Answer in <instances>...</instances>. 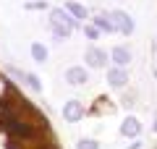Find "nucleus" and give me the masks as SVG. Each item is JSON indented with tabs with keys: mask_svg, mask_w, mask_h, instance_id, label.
I'll return each mask as SVG.
<instances>
[{
	"mask_svg": "<svg viewBox=\"0 0 157 149\" xmlns=\"http://www.w3.org/2000/svg\"><path fill=\"white\" fill-rule=\"evenodd\" d=\"M0 149H63L50 118L0 71Z\"/></svg>",
	"mask_w": 157,
	"mask_h": 149,
	"instance_id": "nucleus-1",
	"label": "nucleus"
},
{
	"mask_svg": "<svg viewBox=\"0 0 157 149\" xmlns=\"http://www.w3.org/2000/svg\"><path fill=\"white\" fill-rule=\"evenodd\" d=\"M113 21L118 24V29H121L123 34H131V32H134V24H131V18L126 16L123 11H115V13H113Z\"/></svg>",
	"mask_w": 157,
	"mask_h": 149,
	"instance_id": "nucleus-2",
	"label": "nucleus"
},
{
	"mask_svg": "<svg viewBox=\"0 0 157 149\" xmlns=\"http://www.w3.org/2000/svg\"><path fill=\"white\" fill-rule=\"evenodd\" d=\"M63 115H66V120H78V118L84 115V110H81L78 102H68L66 110H63Z\"/></svg>",
	"mask_w": 157,
	"mask_h": 149,
	"instance_id": "nucleus-3",
	"label": "nucleus"
},
{
	"mask_svg": "<svg viewBox=\"0 0 157 149\" xmlns=\"http://www.w3.org/2000/svg\"><path fill=\"white\" fill-rule=\"evenodd\" d=\"M66 78H68L71 84H84V81H86V71H81V68H68Z\"/></svg>",
	"mask_w": 157,
	"mask_h": 149,
	"instance_id": "nucleus-4",
	"label": "nucleus"
},
{
	"mask_svg": "<svg viewBox=\"0 0 157 149\" xmlns=\"http://www.w3.org/2000/svg\"><path fill=\"white\" fill-rule=\"evenodd\" d=\"M121 131H123V136H136V133L141 131V126H139V120H136V118H128V120L123 123V128H121Z\"/></svg>",
	"mask_w": 157,
	"mask_h": 149,
	"instance_id": "nucleus-5",
	"label": "nucleus"
},
{
	"mask_svg": "<svg viewBox=\"0 0 157 149\" xmlns=\"http://www.w3.org/2000/svg\"><path fill=\"white\" fill-rule=\"evenodd\" d=\"M113 60H115L118 66H126V63L131 60L128 50H126V47H115V50H113Z\"/></svg>",
	"mask_w": 157,
	"mask_h": 149,
	"instance_id": "nucleus-6",
	"label": "nucleus"
},
{
	"mask_svg": "<svg viewBox=\"0 0 157 149\" xmlns=\"http://www.w3.org/2000/svg\"><path fill=\"white\" fill-rule=\"evenodd\" d=\"M66 11L71 13V16H76V18H86V11H84V6H78V3H66Z\"/></svg>",
	"mask_w": 157,
	"mask_h": 149,
	"instance_id": "nucleus-7",
	"label": "nucleus"
},
{
	"mask_svg": "<svg viewBox=\"0 0 157 149\" xmlns=\"http://www.w3.org/2000/svg\"><path fill=\"white\" fill-rule=\"evenodd\" d=\"M107 78H110L113 86H126V73L123 71H110V73H107Z\"/></svg>",
	"mask_w": 157,
	"mask_h": 149,
	"instance_id": "nucleus-8",
	"label": "nucleus"
},
{
	"mask_svg": "<svg viewBox=\"0 0 157 149\" xmlns=\"http://www.w3.org/2000/svg\"><path fill=\"white\" fill-rule=\"evenodd\" d=\"M86 60L94 63V66H105V55H102L100 50H89V52H86Z\"/></svg>",
	"mask_w": 157,
	"mask_h": 149,
	"instance_id": "nucleus-9",
	"label": "nucleus"
},
{
	"mask_svg": "<svg viewBox=\"0 0 157 149\" xmlns=\"http://www.w3.org/2000/svg\"><path fill=\"white\" fill-rule=\"evenodd\" d=\"M32 55L37 58L39 63H42V60H45V58H47V50L42 47V44H32Z\"/></svg>",
	"mask_w": 157,
	"mask_h": 149,
	"instance_id": "nucleus-10",
	"label": "nucleus"
},
{
	"mask_svg": "<svg viewBox=\"0 0 157 149\" xmlns=\"http://www.w3.org/2000/svg\"><path fill=\"white\" fill-rule=\"evenodd\" d=\"M94 21H97V24H100V26H102V29H105V32H113V29H115V26H110V24H107V21H105V18H100V16H97V18H94Z\"/></svg>",
	"mask_w": 157,
	"mask_h": 149,
	"instance_id": "nucleus-11",
	"label": "nucleus"
},
{
	"mask_svg": "<svg viewBox=\"0 0 157 149\" xmlns=\"http://www.w3.org/2000/svg\"><path fill=\"white\" fill-rule=\"evenodd\" d=\"M78 149H97L94 141H78Z\"/></svg>",
	"mask_w": 157,
	"mask_h": 149,
	"instance_id": "nucleus-12",
	"label": "nucleus"
},
{
	"mask_svg": "<svg viewBox=\"0 0 157 149\" xmlns=\"http://www.w3.org/2000/svg\"><path fill=\"white\" fill-rule=\"evenodd\" d=\"M86 37H89V39H97V37H100V32L92 29V26H86Z\"/></svg>",
	"mask_w": 157,
	"mask_h": 149,
	"instance_id": "nucleus-13",
	"label": "nucleus"
},
{
	"mask_svg": "<svg viewBox=\"0 0 157 149\" xmlns=\"http://www.w3.org/2000/svg\"><path fill=\"white\" fill-rule=\"evenodd\" d=\"M155 76H157V71H155Z\"/></svg>",
	"mask_w": 157,
	"mask_h": 149,
	"instance_id": "nucleus-14",
	"label": "nucleus"
}]
</instances>
